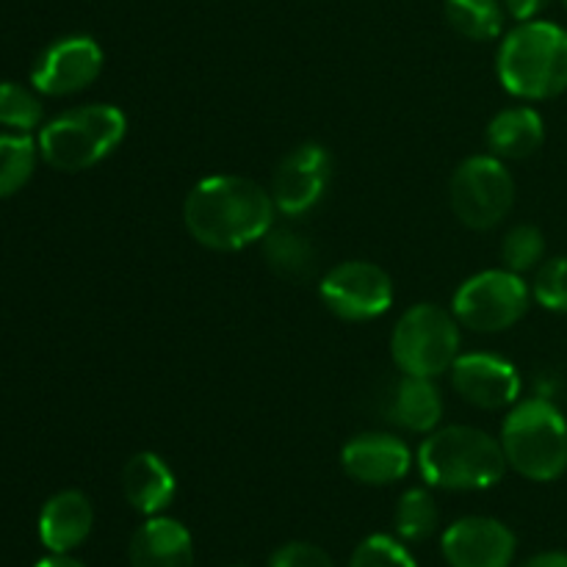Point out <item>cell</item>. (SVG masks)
<instances>
[{
  "instance_id": "2e32d148",
  "label": "cell",
  "mask_w": 567,
  "mask_h": 567,
  "mask_svg": "<svg viewBox=\"0 0 567 567\" xmlns=\"http://www.w3.org/2000/svg\"><path fill=\"white\" fill-rule=\"evenodd\" d=\"M94 526V507L86 493L59 491L39 513V540L50 554H72L86 543Z\"/></svg>"
},
{
  "instance_id": "d6986e66",
  "label": "cell",
  "mask_w": 567,
  "mask_h": 567,
  "mask_svg": "<svg viewBox=\"0 0 567 567\" xmlns=\"http://www.w3.org/2000/svg\"><path fill=\"white\" fill-rule=\"evenodd\" d=\"M485 142L502 161H524L546 142V122L532 105H509L487 122Z\"/></svg>"
},
{
  "instance_id": "6da1fadb",
  "label": "cell",
  "mask_w": 567,
  "mask_h": 567,
  "mask_svg": "<svg viewBox=\"0 0 567 567\" xmlns=\"http://www.w3.org/2000/svg\"><path fill=\"white\" fill-rule=\"evenodd\" d=\"M275 221L269 188L244 175H208L183 199L186 233L214 252H238L260 244Z\"/></svg>"
},
{
  "instance_id": "83f0119b",
  "label": "cell",
  "mask_w": 567,
  "mask_h": 567,
  "mask_svg": "<svg viewBox=\"0 0 567 567\" xmlns=\"http://www.w3.org/2000/svg\"><path fill=\"white\" fill-rule=\"evenodd\" d=\"M266 567H336V563H332L324 548L313 546V543L293 540L277 548Z\"/></svg>"
},
{
  "instance_id": "e0dca14e",
  "label": "cell",
  "mask_w": 567,
  "mask_h": 567,
  "mask_svg": "<svg viewBox=\"0 0 567 567\" xmlns=\"http://www.w3.org/2000/svg\"><path fill=\"white\" fill-rule=\"evenodd\" d=\"M122 496L125 502L136 509L144 518H153L161 515L172 502H175L177 493V480L175 471L169 468L161 454L155 452H138L122 465Z\"/></svg>"
},
{
  "instance_id": "277c9868",
  "label": "cell",
  "mask_w": 567,
  "mask_h": 567,
  "mask_svg": "<svg viewBox=\"0 0 567 567\" xmlns=\"http://www.w3.org/2000/svg\"><path fill=\"white\" fill-rule=\"evenodd\" d=\"M127 133L125 111L109 103L78 105L39 127V155L53 169L75 175L109 158Z\"/></svg>"
},
{
  "instance_id": "30bf717a",
  "label": "cell",
  "mask_w": 567,
  "mask_h": 567,
  "mask_svg": "<svg viewBox=\"0 0 567 567\" xmlns=\"http://www.w3.org/2000/svg\"><path fill=\"white\" fill-rule=\"evenodd\" d=\"M105 64L103 48L92 37H61L42 50L31 70V86L48 97H70L100 78Z\"/></svg>"
},
{
  "instance_id": "484cf974",
  "label": "cell",
  "mask_w": 567,
  "mask_h": 567,
  "mask_svg": "<svg viewBox=\"0 0 567 567\" xmlns=\"http://www.w3.org/2000/svg\"><path fill=\"white\" fill-rule=\"evenodd\" d=\"M532 299L551 313L567 316V255L543 260L532 280Z\"/></svg>"
},
{
  "instance_id": "52a82bcc",
  "label": "cell",
  "mask_w": 567,
  "mask_h": 567,
  "mask_svg": "<svg viewBox=\"0 0 567 567\" xmlns=\"http://www.w3.org/2000/svg\"><path fill=\"white\" fill-rule=\"evenodd\" d=\"M532 288L520 275L509 269H485L460 282L452 297V313L460 327L496 336L509 330L526 316Z\"/></svg>"
},
{
  "instance_id": "4316f807",
  "label": "cell",
  "mask_w": 567,
  "mask_h": 567,
  "mask_svg": "<svg viewBox=\"0 0 567 567\" xmlns=\"http://www.w3.org/2000/svg\"><path fill=\"white\" fill-rule=\"evenodd\" d=\"M349 567H419V563L399 537L371 535L354 548Z\"/></svg>"
},
{
  "instance_id": "3957f363",
  "label": "cell",
  "mask_w": 567,
  "mask_h": 567,
  "mask_svg": "<svg viewBox=\"0 0 567 567\" xmlns=\"http://www.w3.org/2000/svg\"><path fill=\"white\" fill-rule=\"evenodd\" d=\"M496 75L513 97H559L567 92V31L548 20L518 22L498 44Z\"/></svg>"
},
{
  "instance_id": "7a4b0ae2",
  "label": "cell",
  "mask_w": 567,
  "mask_h": 567,
  "mask_svg": "<svg viewBox=\"0 0 567 567\" xmlns=\"http://www.w3.org/2000/svg\"><path fill=\"white\" fill-rule=\"evenodd\" d=\"M415 460L426 485L452 493L496 487L509 468L502 441L465 424L437 426L424 437Z\"/></svg>"
},
{
  "instance_id": "f546056e",
  "label": "cell",
  "mask_w": 567,
  "mask_h": 567,
  "mask_svg": "<svg viewBox=\"0 0 567 567\" xmlns=\"http://www.w3.org/2000/svg\"><path fill=\"white\" fill-rule=\"evenodd\" d=\"M518 567H567V554L565 551H543L535 557L524 559Z\"/></svg>"
},
{
  "instance_id": "ac0fdd59",
  "label": "cell",
  "mask_w": 567,
  "mask_h": 567,
  "mask_svg": "<svg viewBox=\"0 0 567 567\" xmlns=\"http://www.w3.org/2000/svg\"><path fill=\"white\" fill-rule=\"evenodd\" d=\"M127 559L131 567H194L192 532L181 520L153 515L133 532Z\"/></svg>"
},
{
  "instance_id": "f1b7e54d",
  "label": "cell",
  "mask_w": 567,
  "mask_h": 567,
  "mask_svg": "<svg viewBox=\"0 0 567 567\" xmlns=\"http://www.w3.org/2000/svg\"><path fill=\"white\" fill-rule=\"evenodd\" d=\"M502 3L513 20L526 22V20H537V14L546 9L548 0H502Z\"/></svg>"
},
{
  "instance_id": "5b68a950",
  "label": "cell",
  "mask_w": 567,
  "mask_h": 567,
  "mask_svg": "<svg viewBox=\"0 0 567 567\" xmlns=\"http://www.w3.org/2000/svg\"><path fill=\"white\" fill-rule=\"evenodd\" d=\"M507 465L529 482H557L567 471V419L548 399L513 404L502 424Z\"/></svg>"
},
{
  "instance_id": "7402d4cb",
  "label": "cell",
  "mask_w": 567,
  "mask_h": 567,
  "mask_svg": "<svg viewBox=\"0 0 567 567\" xmlns=\"http://www.w3.org/2000/svg\"><path fill=\"white\" fill-rule=\"evenodd\" d=\"M441 524V509H437L435 496L426 487H410L402 493L393 513V526H396L399 540L404 543H424L430 540Z\"/></svg>"
},
{
  "instance_id": "9a60e30c",
  "label": "cell",
  "mask_w": 567,
  "mask_h": 567,
  "mask_svg": "<svg viewBox=\"0 0 567 567\" xmlns=\"http://www.w3.org/2000/svg\"><path fill=\"white\" fill-rule=\"evenodd\" d=\"M382 413L393 426L413 435H430L441 426L443 396L430 377L402 374L385 393Z\"/></svg>"
},
{
  "instance_id": "4dcf8cb0",
  "label": "cell",
  "mask_w": 567,
  "mask_h": 567,
  "mask_svg": "<svg viewBox=\"0 0 567 567\" xmlns=\"http://www.w3.org/2000/svg\"><path fill=\"white\" fill-rule=\"evenodd\" d=\"M33 567H86V565L78 563V559L70 557V554H48V557L39 559Z\"/></svg>"
},
{
  "instance_id": "8fae6325",
  "label": "cell",
  "mask_w": 567,
  "mask_h": 567,
  "mask_svg": "<svg viewBox=\"0 0 567 567\" xmlns=\"http://www.w3.org/2000/svg\"><path fill=\"white\" fill-rule=\"evenodd\" d=\"M332 177V155L327 147L316 142H305L293 147L291 153L282 155L280 164L271 175L269 194L275 199L277 214L282 216H302L313 210L324 197Z\"/></svg>"
},
{
  "instance_id": "4fadbf2b",
  "label": "cell",
  "mask_w": 567,
  "mask_h": 567,
  "mask_svg": "<svg viewBox=\"0 0 567 567\" xmlns=\"http://www.w3.org/2000/svg\"><path fill=\"white\" fill-rule=\"evenodd\" d=\"M452 388L463 402L480 410H507L518 404L520 382L518 369L507 358L491 352L460 354L449 369Z\"/></svg>"
},
{
  "instance_id": "8992f818",
  "label": "cell",
  "mask_w": 567,
  "mask_h": 567,
  "mask_svg": "<svg viewBox=\"0 0 567 567\" xmlns=\"http://www.w3.org/2000/svg\"><path fill=\"white\" fill-rule=\"evenodd\" d=\"M391 358L402 374L437 380L460 358V321L435 302L413 305L393 327Z\"/></svg>"
},
{
  "instance_id": "1f68e13d",
  "label": "cell",
  "mask_w": 567,
  "mask_h": 567,
  "mask_svg": "<svg viewBox=\"0 0 567 567\" xmlns=\"http://www.w3.org/2000/svg\"><path fill=\"white\" fill-rule=\"evenodd\" d=\"M563 3H565V6H567V0H563Z\"/></svg>"
},
{
  "instance_id": "cb8c5ba5",
  "label": "cell",
  "mask_w": 567,
  "mask_h": 567,
  "mask_svg": "<svg viewBox=\"0 0 567 567\" xmlns=\"http://www.w3.org/2000/svg\"><path fill=\"white\" fill-rule=\"evenodd\" d=\"M44 120L37 89L14 81H0V125L11 133H33Z\"/></svg>"
},
{
  "instance_id": "ffe728a7",
  "label": "cell",
  "mask_w": 567,
  "mask_h": 567,
  "mask_svg": "<svg viewBox=\"0 0 567 567\" xmlns=\"http://www.w3.org/2000/svg\"><path fill=\"white\" fill-rule=\"evenodd\" d=\"M260 255L264 264L275 271L280 280L308 282L319 266L313 238L293 225H271L269 233L260 238Z\"/></svg>"
},
{
  "instance_id": "603a6c76",
  "label": "cell",
  "mask_w": 567,
  "mask_h": 567,
  "mask_svg": "<svg viewBox=\"0 0 567 567\" xmlns=\"http://www.w3.org/2000/svg\"><path fill=\"white\" fill-rule=\"evenodd\" d=\"M39 144L31 133H3L0 136V199L11 197L33 177Z\"/></svg>"
},
{
  "instance_id": "ba28073f",
  "label": "cell",
  "mask_w": 567,
  "mask_h": 567,
  "mask_svg": "<svg viewBox=\"0 0 567 567\" xmlns=\"http://www.w3.org/2000/svg\"><path fill=\"white\" fill-rule=\"evenodd\" d=\"M449 203L468 230L502 225L515 205V181L507 164L491 153L465 158L449 183Z\"/></svg>"
},
{
  "instance_id": "7c38bea8",
  "label": "cell",
  "mask_w": 567,
  "mask_h": 567,
  "mask_svg": "<svg viewBox=\"0 0 567 567\" xmlns=\"http://www.w3.org/2000/svg\"><path fill=\"white\" fill-rule=\"evenodd\" d=\"M518 540L498 518L468 515L443 532L441 554L449 567H513Z\"/></svg>"
},
{
  "instance_id": "5bb4252c",
  "label": "cell",
  "mask_w": 567,
  "mask_h": 567,
  "mask_svg": "<svg viewBox=\"0 0 567 567\" xmlns=\"http://www.w3.org/2000/svg\"><path fill=\"white\" fill-rule=\"evenodd\" d=\"M413 452L391 432H360L341 449V468L349 480L369 487L402 482L413 468Z\"/></svg>"
},
{
  "instance_id": "9c48e42d",
  "label": "cell",
  "mask_w": 567,
  "mask_h": 567,
  "mask_svg": "<svg viewBox=\"0 0 567 567\" xmlns=\"http://www.w3.org/2000/svg\"><path fill=\"white\" fill-rule=\"evenodd\" d=\"M393 280L371 260H343L319 282V297L332 316L343 321L380 319L393 305Z\"/></svg>"
},
{
  "instance_id": "d4e9b609",
  "label": "cell",
  "mask_w": 567,
  "mask_h": 567,
  "mask_svg": "<svg viewBox=\"0 0 567 567\" xmlns=\"http://www.w3.org/2000/svg\"><path fill=\"white\" fill-rule=\"evenodd\" d=\"M502 264L504 269L524 277L526 271H537L546 260V236L535 225H515L502 238Z\"/></svg>"
},
{
  "instance_id": "44dd1931",
  "label": "cell",
  "mask_w": 567,
  "mask_h": 567,
  "mask_svg": "<svg viewBox=\"0 0 567 567\" xmlns=\"http://www.w3.org/2000/svg\"><path fill=\"white\" fill-rule=\"evenodd\" d=\"M443 11L449 25L471 42H491L504 33L507 9L502 0H446Z\"/></svg>"
}]
</instances>
